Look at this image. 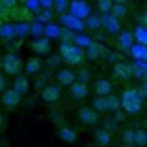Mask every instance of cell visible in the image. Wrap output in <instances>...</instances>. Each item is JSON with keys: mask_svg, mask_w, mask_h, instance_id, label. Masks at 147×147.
I'll use <instances>...</instances> for the list:
<instances>
[{"mask_svg": "<svg viewBox=\"0 0 147 147\" xmlns=\"http://www.w3.org/2000/svg\"><path fill=\"white\" fill-rule=\"evenodd\" d=\"M45 34H47L45 38H49V36H62V30H60L58 26H47V28H45Z\"/></svg>", "mask_w": 147, "mask_h": 147, "instance_id": "cell-30", "label": "cell"}, {"mask_svg": "<svg viewBox=\"0 0 147 147\" xmlns=\"http://www.w3.org/2000/svg\"><path fill=\"white\" fill-rule=\"evenodd\" d=\"M22 66H24V62H22L15 53H7V55H2V60H0L2 75H19Z\"/></svg>", "mask_w": 147, "mask_h": 147, "instance_id": "cell-3", "label": "cell"}, {"mask_svg": "<svg viewBox=\"0 0 147 147\" xmlns=\"http://www.w3.org/2000/svg\"><path fill=\"white\" fill-rule=\"evenodd\" d=\"M40 19H45V22H47V19H51V15H49L47 11H43V13H40Z\"/></svg>", "mask_w": 147, "mask_h": 147, "instance_id": "cell-37", "label": "cell"}, {"mask_svg": "<svg viewBox=\"0 0 147 147\" xmlns=\"http://www.w3.org/2000/svg\"><path fill=\"white\" fill-rule=\"evenodd\" d=\"M121 141H124V145H132L134 143V130H124L121 132Z\"/></svg>", "mask_w": 147, "mask_h": 147, "instance_id": "cell-29", "label": "cell"}, {"mask_svg": "<svg viewBox=\"0 0 147 147\" xmlns=\"http://www.w3.org/2000/svg\"><path fill=\"white\" fill-rule=\"evenodd\" d=\"M64 22L70 26V30H83V22H79V19L70 17V15H66V17H64Z\"/></svg>", "mask_w": 147, "mask_h": 147, "instance_id": "cell-27", "label": "cell"}, {"mask_svg": "<svg viewBox=\"0 0 147 147\" xmlns=\"http://www.w3.org/2000/svg\"><path fill=\"white\" fill-rule=\"evenodd\" d=\"M4 124H7V121H4V117H2V115H0V132H2V130H4Z\"/></svg>", "mask_w": 147, "mask_h": 147, "instance_id": "cell-38", "label": "cell"}, {"mask_svg": "<svg viewBox=\"0 0 147 147\" xmlns=\"http://www.w3.org/2000/svg\"><path fill=\"white\" fill-rule=\"evenodd\" d=\"M102 53H105L102 45H96V43H90L88 45V58L90 60H96L98 55H102Z\"/></svg>", "mask_w": 147, "mask_h": 147, "instance_id": "cell-23", "label": "cell"}, {"mask_svg": "<svg viewBox=\"0 0 147 147\" xmlns=\"http://www.w3.org/2000/svg\"><path fill=\"white\" fill-rule=\"evenodd\" d=\"M15 4H17V0H0V7L9 9V11H11V7H15Z\"/></svg>", "mask_w": 147, "mask_h": 147, "instance_id": "cell-34", "label": "cell"}, {"mask_svg": "<svg viewBox=\"0 0 147 147\" xmlns=\"http://www.w3.org/2000/svg\"><path fill=\"white\" fill-rule=\"evenodd\" d=\"M32 17V13L28 11V9H19V13H17V19H30Z\"/></svg>", "mask_w": 147, "mask_h": 147, "instance_id": "cell-32", "label": "cell"}, {"mask_svg": "<svg viewBox=\"0 0 147 147\" xmlns=\"http://www.w3.org/2000/svg\"><path fill=\"white\" fill-rule=\"evenodd\" d=\"M40 68H43V60H40L38 55H34V58H30L28 62H26V70H28L30 75L40 73Z\"/></svg>", "mask_w": 147, "mask_h": 147, "instance_id": "cell-16", "label": "cell"}, {"mask_svg": "<svg viewBox=\"0 0 147 147\" xmlns=\"http://www.w3.org/2000/svg\"><path fill=\"white\" fill-rule=\"evenodd\" d=\"M105 100H107V113H109V111H113V113H115V111H117V107H119V100L117 98H115V96H105Z\"/></svg>", "mask_w": 147, "mask_h": 147, "instance_id": "cell-26", "label": "cell"}, {"mask_svg": "<svg viewBox=\"0 0 147 147\" xmlns=\"http://www.w3.org/2000/svg\"><path fill=\"white\" fill-rule=\"evenodd\" d=\"M13 90H15L19 96L28 94V90H30V81H28V77H24V75H17V79H15V83H13Z\"/></svg>", "mask_w": 147, "mask_h": 147, "instance_id": "cell-13", "label": "cell"}, {"mask_svg": "<svg viewBox=\"0 0 147 147\" xmlns=\"http://www.w3.org/2000/svg\"><path fill=\"white\" fill-rule=\"evenodd\" d=\"M98 117H100V115L96 113L92 107H81L77 111V119L81 121V124H85V126H94L96 121H98Z\"/></svg>", "mask_w": 147, "mask_h": 147, "instance_id": "cell-5", "label": "cell"}, {"mask_svg": "<svg viewBox=\"0 0 147 147\" xmlns=\"http://www.w3.org/2000/svg\"><path fill=\"white\" fill-rule=\"evenodd\" d=\"M136 147H145L147 145V134H145V130L143 128H134V143Z\"/></svg>", "mask_w": 147, "mask_h": 147, "instance_id": "cell-22", "label": "cell"}, {"mask_svg": "<svg viewBox=\"0 0 147 147\" xmlns=\"http://www.w3.org/2000/svg\"><path fill=\"white\" fill-rule=\"evenodd\" d=\"M55 79H58V85H73L75 81H77V77H75V70H70V68H62V70H58V75H55Z\"/></svg>", "mask_w": 147, "mask_h": 147, "instance_id": "cell-7", "label": "cell"}, {"mask_svg": "<svg viewBox=\"0 0 147 147\" xmlns=\"http://www.w3.org/2000/svg\"><path fill=\"white\" fill-rule=\"evenodd\" d=\"M113 77L117 81H128L130 77H132V73H130V64L126 62H117L113 66Z\"/></svg>", "mask_w": 147, "mask_h": 147, "instance_id": "cell-8", "label": "cell"}, {"mask_svg": "<svg viewBox=\"0 0 147 147\" xmlns=\"http://www.w3.org/2000/svg\"><path fill=\"white\" fill-rule=\"evenodd\" d=\"M19 100H22V96L15 92V90H4L2 92V105L7 109H15L19 105Z\"/></svg>", "mask_w": 147, "mask_h": 147, "instance_id": "cell-9", "label": "cell"}, {"mask_svg": "<svg viewBox=\"0 0 147 147\" xmlns=\"http://www.w3.org/2000/svg\"><path fill=\"white\" fill-rule=\"evenodd\" d=\"M60 60H62L60 55H58V58H51V60H49V64H51V66H58V64H60Z\"/></svg>", "mask_w": 147, "mask_h": 147, "instance_id": "cell-36", "label": "cell"}, {"mask_svg": "<svg viewBox=\"0 0 147 147\" xmlns=\"http://www.w3.org/2000/svg\"><path fill=\"white\" fill-rule=\"evenodd\" d=\"M100 24H105V30H107V32H111V34H113V32H119V19L111 17V15L105 19V22H100Z\"/></svg>", "mask_w": 147, "mask_h": 147, "instance_id": "cell-21", "label": "cell"}, {"mask_svg": "<svg viewBox=\"0 0 147 147\" xmlns=\"http://www.w3.org/2000/svg\"><path fill=\"white\" fill-rule=\"evenodd\" d=\"M68 88H70V96H73V98H77V100H81V98H85V96H88V83L75 81V83L68 85Z\"/></svg>", "mask_w": 147, "mask_h": 147, "instance_id": "cell-12", "label": "cell"}, {"mask_svg": "<svg viewBox=\"0 0 147 147\" xmlns=\"http://www.w3.org/2000/svg\"><path fill=\"white\" fill-rule=\"evenodd\" d=\"M111 2H113V4H126L128 0H111Z\"/></svg>", "mask_w": 147, "mask_h": 147, "instance_id": "cell-39", "label": "cell"}, {"mask_svg": "<svg viewBox=\"0 0 147 147\" xmlns=\"http://www.w3.org/2000/svg\"><path fill=\"white\" fill-rule=\"evenodd\" d=\"M130 73L139 79H145V62H136V66H130Z\"/></svg>", "mask_w": 147, "mask_h": 147, "instance_id": "cell-25", "label": "cell"}, {"mask_svg": "<svg viewBox=\"0 0 147 147\" xmlns=\"http://www.w3.org/2000/svg\"><path fill=\"white\" fill-rule=\"evenodd\" d=\"M94 94L96 96H109V94H113V83H111L109 79H98L94 83Z\"/></svg>", "mask_w": 147, "mask_h": 147, "instance_id": "cell-11", "label": "cell"}, {"mask_svg": "<svg viewBox=\"0 0 147 147\" xmlns=\"http://www.w3.org/2000/svg\"><path fill=\"white\" fill-rule=\"evenodd\" d=\"M132 45H134L132 32H121V34H119V38H117V47L121 49V51H128Z\"/></svg>", "mask_w": 147, "mask_h": 147, "instance_id": "cell-15", "label": "cell"}, {"mask_svg": "<svg viewBox=\"0 0 147 147\" xmlns=\"http://www.w3.org/2000/svg\"><path fill=\"white\" fill-rule=\"evenodd\" d=\"M60 58L64 60L70 66H81L83 64V49L79 45H73V43H62L60 45Z\"/></svg>", "mask_w": 147, "mask_h": 147, "instance_id": "cell-1", "label": "cell"}, {"mask_svg": "<svg viewBox=\"0 0 147 147\" xmlns=\"http://www.w3.org/2000/svg\"><path fill=\"white\" fill-rule=\"evenodd\" d=\"M132 38L139 45H147V30H145V26H136L134 32H132Z\"/></svg>", "mask_w": 147, "mask_h": 147, "instance_id": "cell-19", "label": "cell"}, {"mask_svg": "<svg viewBox=\"0 0 147 147\" xmlns=\"http://www.w3.org/2000/svg\"><path fill=\"white\" fill-rule=\"evenodd\" d=\"M121 147H132V145H121Z\"/></svg>", "mask_w": 147, "mask_h": 147, "instance_id": "cell-40", "label": "cell"}, {"mask_svg": "<svg viewBox=\"0 0 147 147\" xmlns=\"http://www.w3.org/2000/svg\"><path fill=\"white\" fill-rule=\"evenodd\" d=\"M109 15H111V17H115V19H124L126 15H128V9H126V4H113Z\"/></svg>", "mask_w": 147, "mask_h": 147, "instance_id": "cell-20", "label": "cell"}, {"mask_svg": "<svg viewBox=\"0 0 147 147\" xmlns=\"http://www.w3.org/2000/svg\"><path fill=\"white\" fill-rule=\"evenodd\" d=\"M58 136L64 141V143H75V141H77V132H75L73 128H60Z\"/></svg>", "mask_w": 147, "mask_h": 147, "instance_id": "cell-17", "label": "cell"}, {"mask_svg": "<svg viewBox=\"0 0 147 147\" xmlns=\"http://www.w3.org/2000/svg\"><path fill=\"white\" fill-rule=\"evenodd\" d=\"M30 49H32L36 55H47L49 51H51V45H49V38H36L32 45H30Z\"/></svg>", "mask_w": 147, "mask_h": 147, "instance_id": "cell-10", "label": "cell"}, {"mask_svg": "<svg viewBox=\"0 0 147 147\" xmlns=\"http://www.w3.org/2000/svg\"><path fill=\"white\" fill-rule=\"evenodd\" d=\"M111 7H113V2H111V0H98V11H100V13L109 15V13H111Z\"/></svg>", "mask_w": 147, "mask_h": 147, "instance_id": "cell-28", "label": "cell"}, {"mask_svg": "<svg viewBox=\"0 0 147 147\" xmlns=\"http://www.w3.org/2000/svg\"><path fill=\"white\" fill-rule=\"evenodd\" d=\"M92 109H94L98 115H100V113H107V100H105V96H96Z\"/></svg>", "mask_w": 147, "mask_h": 147, "instance_id": "cell-24", "label": "cell"}, {"mask_svg": "<svg viewBox=\"0 0 147 147\" xmlns=\"http://www.w3.org/2000/svg\"><path fill=\"white\" fill-rule=\"evenodd\" d=\"M128 51H130V55H132L136 62H145L147 60V45H139L136 43V45H132V47L128 49Z\"/></svg>", "mask_w": 147, "mask_h": 147, "instance_id": "cell-14", "label": "cell"}, {"mask_svg": "<svg viewBox=\"0 0 147 147\" xmlns=\"http://www.w3.org/2000/svg\"><path fill=\"white\" fill-rule=\"evenodd\" d=\"M68 15L70 17H75V19H79V22H83V19H88L90 17V4L85 2V0H70V4H68Z\"/></svg>", "mask_w": 147, "mask_h": 147, "instance_id": "cell-4", "label": "cell"}, {"mask_svg": "<svg viewBox=\"0 0 147 147\" xmlns=\"http://www.w3.org/2000/svg\"><path fill=\"white\" fill-rule=\"evenodd\" d=\"M13 34H15V28H13V26H9V24H7V26H0V36L11 38Z\"/></svg>", "mask_w": 147, "mask_h": 147, "instance_id": "cell-31", "label": "cell"}, {"mask_svg": "<svg viewBox=\"0 0 147 147\" xmlns=\"http://www.w3.org/2000/svg\"><path fill=\"white\" fill-rule=\"evenodd\" d=\"M88 26L92 30H96L98 26H102V24H100V19H96V17H88Z\"/></svg>", "mask_w": 147, "mask_h": 147, "instance_id": "cell-33", "label": "cell"}, {"mask_svg": "<svg viewBox=\"0 0 147 147\" xmlns=\"http://www.w3.org/2000/svg\"><path fill=\"white\" fill-rule=\"evenodd\" d=\"M4 90H7V79H4V75L0 73V94H2Z\"/></svg>", "mask_w": 147, "mask_h": 147, "instance_id": "cell-35", "label": "cell"}, {"mask_svg": "<svg viewBox=\"0 0 147 147\" xmlns=\"http://www.w3.org/2000/svg\"><path fill=\"white\" fill-rule=\"evenodd\" d=\"M119 105L124 107V111H126V113H130V115H136V113H141V109H143V100L139 98L136 90H126V92L121 94V100H119Z\"/></svg>", "mask_w": 147, "mask_h": 147, "instance_id": "cell-2", "label": "cell"}, {"mask_svg": "<svg viewBox=\"0 0 147 147\" xmlns=\"http://www.w3.org/2000/svg\"><path fill=\"white\" fill-rule=\"evenodd\" d=\"M96 143H98L100 147H109L111 132H109V130H96Z\"/></svg>", "mask_w": 147, "mask_h": 147, "instance_id": "cell-18", "label": "cell"}, {"mask_svg": "<svg viewBox=\"0 0 147 147\" xmlns=\"http://www.w3.org/2000/svg\"><path fill=\"white\" fill-rule=\"evenodd\" d=\"M60 96H62L60 85H45V90H40V98L45 102H55V100H60Z\"/></svg>", "mask_w": 147, "mask_h": 147, "instance_id": "cell-6", "label": "cell"}]
</instances>
